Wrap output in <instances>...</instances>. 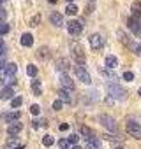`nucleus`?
I'll use <instances>...</instances> for the list:
<instances>
[{
  "label": "nucleus",
  "mask_w": 141,
  "mask_h": 149,
  "mask_svg": "<svg viewBox=\"0 0 141 149\" xmlns=\"http://www.w3.org/2000/svg\"><path fill=\"white\" fill-rule=\"evenodd\" d=\"M74 74L78 76V79H80L81 83H85V84H90V83H92V77H90V74L87 72L85 67H81V65L74 67Z\"/></svg>",
  "instance_id": "nucleus-2"
},
{
  "label": "nucleus",
  "mask_w": 141,
  "mask_h": 149,
  "mask_svg": "<svg viewBox=\"0 0 141 149\" xmlns=\"http://www.w3.org/2000/svg\"><path fill=\"white\" fill-rule=\"evenodd\" d=\"M53 142H55V140H53V137H51V135H46V137L42 139V144H44V146H48V147H49V146H53Z\"/></svg>",
  "instance_id": "nucleus-28"
},
{
  "label": "nucleus",
  "mask_w": 141,
  "mask_h": 149,
  "mask_svg": "<svg viewBox=\"0 0 141 149\" xmlns=\"http://www.w3.org/2000/svg\"><path fill=\"white\" fill-rule=\"evenodd\" d=\"M58 128H60V130H63V132H65V130H67V128H69V125H65V123H63V125H60V126H58Z\"/></svg>",
  "instance_id": "nucleus-40"
},
{
  "label": "nucleus",
  "mask_w": 141,
  "mask_h": 149,
  "mask_svg": "<svg viewBox=\"0 0 141 149\" xmlns=\"http://www.w3.org/2000/svg\"><path fill=\"white\" fill-rule=\"evenodd\" d=\"M132 16L134 18H139L141 16V2H134L132 4Z\"/></svg>",
  "instance_id": "nucleus-22"
},
{
  "label": "nucleus",
  "mask_w": 141,
  "mask_h": 149,
  "mask_svg": "<svg viewBox=\"0 0 141 149\" xmlns=\"http://www.w3.org/2000/svg\"><path fill=\"white\" fill-rule=\"evenodd\" d=\"M73 56H74V60H76L80 65H83V63H85V54H83V49H81L80 46L73 47Z\"/></svg>",
  "instance_id": "nucleus-11"
},
{
  "label": "nucleus",
  "mask_w": 141,
  "mask_h": 149,
  "mask_svg": "<svg viewBox=\"0 0 141 149\" xmlns=\"http://www.w3.org/2000/svg\"><path fill=\"white\" fill-rule=\"evenodd\" d=\"M127 25H129V28H130L134 33H139V32H141V19H139V18L130 16L129 21H127Z\"/></svg>",
  "instance_id": "nucleus-7"
},
{
  "label": "nucleus",
  "mask_w": 141,
  "mask_h": 149,
  "mask_svg": "<svg viewBox=\"0 0 141 149\" xmlns=\"http://www.w3.org/2000/svg\"><path fill=\"white\" fill-rule=\"evenodd\" d=\"M85 149H101V146H99V140L94 137L92 140H87V146H85Z\"/></svg>",
  "instance_id": "nucleus-20"
},
{
  "label": "nucleus",
  "mask_w": 141,
  "mask_h": 149,
  "mask_svg": "<svg viewBox=\"0 0 141 149\" xmlns=\"http://www.w3.org/2000/svg\"><path fill=\"white\" fill-rule=\"evenodd\" d=\"M30 112H32V114H35V116H37V114H39V112H41V109H39V105H32V107H30Z\"/></svg>",
  "instance_id": "nucleus-35"
},
{
  "label": "nucleus",
  "mask_w": 141,
  "mask_h": 149,
  "mask_svg": "<svg viewBox=\"0 0 141 149\" xmlns=\"http://www.w3.org/2000/svg\"><path fill=\"white\" fill-rule=\"evenodd\" d=\"M116 65H118V60H116V56H113V54H109V56H106V67H108L109 70H113V68H116Z\"/></svg>",
  "instance_id": "nucleus-16"
},
{
  "label": "nucleus",
  "mask_w": 141,
  "mask_h": 149,
  "mask_svg": "<svg viewBox=\"0 0 141 149\" xmlns=\"http://www.w3.org/2000/svg\"><path fill=\"white\" fill-rule=\"evenodd\" d=\"M69 2H73V0H69Z\"/></svg>",
  "instance_id": "nucleus-47"
},
{
  "label": "nucleus",
  "mask_w": 141,
  "mask_h": 149,
  "mask_svg": "<svg viewBox=\"0 0 141 149\" xmlns=\"http://www.w3.org/2000/svg\"><path fill=\"white\" fill-rule=\"evenodd\" d=\"M123 79H125V81H132V79H134V74H132V72H125V74H123Z\"/></svg>",
  "instance_id": "nucleus-33"
},
{
  "label": "nucleus",
  "mask_w": 141,
  "mask_h": 149,
  "mask_svg": "<svg viewBox=\"0 0 141 149\" xmlns=\"http://www.w3.org/2000/svg\"><path fill=\"white\" fill-rule=\"evenodd\" d=\"M108 93H109L113 98H118V100H123V98H125V90H123L122 86L115 84V83L108 84Z\"/></svg>",
  "instance_id": "nucleus-1"
},
{
  "label": "nucleus",
  "mask_w": 141,
  "mask_h": 149,
  "mask_svg": "<svg viewBox=\"0 0 141 149\" xmlns=\"http://www.w3.org/2000/svg\"><path fill=\"white\" fill-rule=\"evenodd\" d=\"M4 51H6V46H4V40H0V56L4 54Z\"/></svg>",
  "instance_id": "nucleus-38"
},
{
  "label": "nucleus",
  "mask_w": 141,
  "mask_h": 149,
  "mask_svg": "<svg viewBox=\"0 0 141 149\" xmlns=\"http://www.w3.org/2000/svg\"><path fill=\"white\" fill-rule=\"evenodd\" d=\"M136 53H137V54H139V56H141V44H139V46H137V47H136Z\"/></svg>",
  "instance_id": "nucleus-41"
},
{
  "label": "nucleus",
  "mask_w": 141,
  "mask_h": 149,
  "mask_svg": "<svg viewBox=\"0 0 141 149\" xmlns=\"http://www.w3.org/2000/svg\"><path fill=\"white\" fill-rule=\"evenodd\" d=\"M16 70H18V67H16L14 63H7V65H6V68H4V72L7 74V76H14Z\"/></svg>",
  "instance_id": "nucleus-21"
},
{
  "label": "nucleus",
  "mask_w": 141,
  "mask_h": 149,
  "mask_svg": "<svg viewBox=\"0 0 141 149\" xmlns=\"http://www.w3.org/2000/svg\"><path fill=\"white\" fill-rule=\"evenodd\" d=\"M48 56H49V49H48V47H41V49H39V58L44 60V58H48Z\"/></svg>",
  "instance_id": "nucleus-27"
},
{
  "label": "nucleus",
  "mask_w": 141,
  "mask_h": 149,
  "mask_svg": "<svg viewBox=\"0 0 141 149\" xmlns=\"http://www.w3.org/2000/svg\"><path fill=\"white\" fill-rule=\"evenodd\" d=\"M6 68V61H4V58H0V70H4Z\"/></svg>",
  "instance_id": "nucleus-39"
},
{
  "label": "nucleus",
  "mask_w": 141,
  "mask_h": 149,
  "mask_svg": "<svg viewBox=\"0 0 141 149\" xmlns=\"http://www.w3.org/2000/svg\"><path fill=\"white\" fill-rule=\"evenodd\" d=\"M139 95H141V88H139Z\"/></svg>",
  "instance_id": "nucleus-46"
},
{
  "label": "nucleus",
  "mask_w": 141,
  "mask_h": 149,
  "mask_svg": "<svg viewBox=\"0 0 141 149\" xmlns=\"http://www.w3.org/2000/svg\"><path fill=\"white\" fill-rule=\"evenodd\" d=\"M27 74H28L30 77H35V76H37V67H34V65H28V67H27Z\"/></svg>",
  "instance_id": "nucleus-25"
},
{
  "label": "nucleus",
  "mask_w": 141,
  "mask_h": 149,
  "mask_svg": "<svg viewBox=\"0 0 141 149\" xmlns=\"http://www.w3.org/2000/svg\"><path fill=\"white\" fill-rule=\"evenodd\" d=\"M7 32H9V25L0 23V33H7Z\"/></svg>",
  "instance_id": "nucleus-31"
},
{
  "label": "nucleus",
  "mask_w": 141,
  "mask_h": 149,
  "mask_svg": "<svg viewBox=\"0 0 141 149\" xmlns=\"http://www.w3.org/2000/svg\"><path fill=\"white\" fill-rule=\"evenodd\" d=\"M23 104V98L21 97H14L13 100H11V105H13V109H16V107H20Z\"/></svg>",
  "instance_id": "nucleus-24"
},
{
  "label": "nucleus",
  "mask_w": 141,
  "mask_h": 149,
  "mask_svg": "<svg viewBox=\"0 0 141 149\" xmlns=\"http://www.w3.org/2000/svg\"><path fill=\"white\" fill-rule=\"evenodd\" d=\"M14 83H16L14 76H7L6 72H4V74H0V84H4V86H7V84H14Z\"/></svg>",
  "instance_id": "nucleus-15"
},
{
  "label": "nucleus",
  "mask_w": 141,
  "mask_h": 149,
  "mask_svg": "<svg viewBox=\"0 0 141 149\" xmlns=\"http://www.w3.org/2000/svg\"><path fill=\"white\" fill-rule=\"evenodd\" d=\"M56 70L62 72V74H65V72L69 70V63H67V60H63V58L58 60V61H56Z\"/></svg>",
  "instance_id": "nucleus-18"
},
{
  "label": "nucleus",
  "mask_w": 141,
  "mask_h": 149,
  "mask_svg": "<svg viewBox=\"0 0 141 149\" xmlns=\"http://www.w3.org/2000/svg\"><path fill=\"white\" fill-rule=\"evenodd\" d=\"M115 149H123V147H122V146H116V147H115Z\"/></svg>",
  "instance_id": "nucleus-42"
},
{
  "label": "nucleus",
  "mask_w": 141,
  "mask_h": 149,
  "mask_svg": "<svg viewBox=\"0 0 141 149\" xmlns=\"http://www.w3.org/2000/svg\"><path fill=\"white\" fill-rule=\"evenodd\" d=\"M78 139H80V137H78V135L74 133V135H70V137H69L67 140H69V144H74V146H76V142H78Z\"/></svg>",
  "instance_id": "nucleus-32"
},
{
  "label": "nucleus",
  "mask_w": 141,
  "mask_h": 149,
  "mask_svg": "<svg viewBox=\"0 0 141 149\" xmlns=\"http://www.w3.org/2000/svg\"><path fill=\"white\" fill-rule=\"evenodd\" d=\"M55 2H56V0H49V4H55Z\"/></svg>",
  "instance_id": "nucleus-44"
},
{
  "label": "nucleus",
  "mask_w": 141,
  "mask_h": 149,
  "mask_svg": "<svg viewBox=\"0 0 141 149\" xmlns=\"http://www.w3.org/2000/svg\"><path fill=\"white\" fill-rule=\"evenodd\" d=\"M49 19H51V23H53L55 26H63V16H62L60 13H51Z\"/></svg>",
  "instance_id": "nucleus-12"
},
{
  "label": "nucleus",
  "mask_w": 141,
  "mask_h": 149,
  "mask_svg": "<svg viewBox=\"0 0 141 149\" xmlns=\"http://www.w3.org/2000/svg\"><path fill=\"white\" fill-rule=\"evenodd\" d=\"M58 147H60V149H69V140H67V139L58 140Z\"/></svg>",
  "instance_id": "nucleus-29"
},
{
  "label": "nucleus",
  "mask_w": 141,
  "mask_h": 149,
  "mask_svg": "<svg viewBox=\"0 0 141 149\" xmlns=\"http://www.w3.org/2000/svg\"><path fill=\"white\" fill-rule=\"evenodd\" d=\"M127 132H129L132 137L141 139V125H139V123H136V121H129V123H127Z\"/></svg>",
  "instance_id": "nucleus-4"
},
{
  "label": "nucleus",
  "mask_w": 141,
  "mask_h": 149,
  "mask_svg": "<svg viewBox=\"0 0 141 149\" xmlns=\"http://www.w3.org/2000/svg\"><path fill=\"white\" fill-rule=\"evenodd\" d=\"M32 91H34L35 97L41 95V81H39V79H34V81H32Z\"/></svg>",
  "instance_id": "nucleus-19"
},
{
  "label": "nucleus",
  "mask_w": 141,
  "mask_h": 149,
  "mask_svg": "<svg viewBox=\"0 0 141 149\" xmlns=\"http://www.w3.org/2000/svg\"><path fill=\"white\" fill-rule=\"evenodd\" d=\"M53 109H55V111H60V109H62V100H60V98L53 102Z\"/></svg>",
  "instance_id": "nucleus-30"
},
{
  "label": "nucleus",
  "mask_w": 141,
  "mask_h": 149,
  "mask_svg": "<svg viewBox=\"0 0 141 149\" xmlns=\"http://www.w3.org/2000/svg\"><path fill=\"white\" fill-rule=\"evenodd\" d=\"M60 83L63 86V90H69V91H74V81L70 79L67 74H60Z\"/></svg>",
  "instance_id": "nucleus-6"
},
{
  "label": "nucleus",
  "mask_w": 141,
  "mask_h": 149,
  "mask_svg": "<svg viewBox=\"0 0 141 149\" xmlns=\"http://www.w3.org/2000/svg\"><path fill=\"white\" fill-rule=\"evenodd\" d=\"M73 149H81V147H80V146H74V147H73Z\"/></svg>",
  "instance_id": "nucleus-43"
},
{
  "label": "nucleus",
  "mask_w": 141,
  "mask_h": 149,
  "mask_svg": "<svg viewBox=\"0 0 141 149\" xmlns=\"http://www.w3.org/2000/svg\"><path fill=\"white\" fill-rule=\"evenodd\" d=\"M6 16H7V13H6L4 9H0V23H4V21H6Z\"/></svg>",
  "instance_id": "nucleus-36"
},
{
  "label": "nucleus",
  "mask_w": 141,
  "mask_h": 149,
  "mask_svg": "<svg viewBox=\"0 0 141 149\" xmlns=\"http://www.w3.org/2000/svg\"><path fill=\"white\" fill-rule=\"evenodd\" d=\"M39 19H41V18H39V14H35V16L30 19V25H32V26H35V25L39 23Z\"/></svg>",
  "instance_id": "nucleus-34"
},
{
  "label": "nucleus",
  "mask_w": 141,
  "mask_h": 149,
  "mask_svg": "<svg viewBox=\"0 0 141 149\" xmlns=\"http://www.w3.org/2000/svg\"><path fill=\"white\" fill-rule=\"evenodd\" d=\"M65 13L73 16V14H76V13H78V7H76L74 4H69V6H67V9H65Z\"/></svg>",
  "instance_id": "nucleus-26"
},
{
  "label": "nucleus",
  "mask_w": 141,
  "mask_h": 149,
  "mask_svg": "<svg viewBox=\"0 0 141 149\" xmlns=\"http://www.w3.org/2000/svg\"><path fill=\"white\" fill-rule=\"evenodd\" d=\"M18 140H16V137H9V140H7V146H14Z\"/></svg>",
  "instance_id": "nucleus-37"
},
{
  "label": "nucleus",
  "mask_w": 141,
  "mask_h": 149,
  "mask_svg": "<svg viewBox=\"0 0 141 149\" xmlns=\"http://www.w3.org/2000/svg\"><path fill=\"white\" fill-rule=\"evenodd\" d=\"M21 44H23L25 47H30V46L34 44V37H32V33H23V35H21Z\"/></svg>",
  "instance_id": "nucleus-17"
},
{
  "label": "nucleus",
  "mask_w": 141,
  "mask_h": 149,
  "mask_svg": "<svg viewBox=\"0 0 141 149\" xmlns=\"http://www.w3.org/2000/svg\"><path fill=\"white\" fill-rule=\"evenodd\" d=\"M67 30H69V33L70 35H80L81 33V30H83V26H81V23L80 21H76V19H73V21H69L67 23Z\"/></svg>",
  "instance_id": "nucleus-5"
},
{
  "label": "nucleus",
  "mask_w": 141,
  "mask_h": 149,
  "mask_svg": "<svg viewBox=\"0 0 141 149\" xmlns=\"http://www.w3.org/2000/svg\"><path fill=\"white\" fill-rule=\"evenodd\" d=\"M99 121H101V123H102V126H104V128H108L109 132H115V130H116V123H115V119H113L111 116L102 114V116L99 118Z\"/></svg>",
  "instance_id": "nucleus-3"
},
{
  "label": "nucleus",
  "mask_w": 141,
  "mask_h": 149,
  "mask_svg": "<svg viewBox=\"0 0 141 149\" xmlns=\"http://www.w3.org/2000/svg\"><path fill=\"white\" fill-rule=\"evenodd\" d=\"M81 133H83V135H87V140H92V139H94V132H92L90 128H87V126H83V128H81Z\"/></svg>",
  "instance_id": "nucleus-23"
},
{
  "label": "nucleus",
  "mask_w": 141,
  "mask_h": 149,
  "mask_svg": "<svg viewBox=\"0 0 141 149\" xmlns=\"http://www.w3.org/2000/svg\"><path fill=\"white\" fill-rule=\"evenodd\" d=\"M102 44H104V39H102V35H99V33H94V35H90V46H92L94 49H101V47H102Z\"/></svg>",
  "instance_id": "nucleus-9"
},
{
  "label": "nucleus",
  "mask_w": 141,
  "mask_h": 149,
  "mask_svg": "<svg viewBox=\"0 0 141 149\" xmlns=\"http://www.w3.org/2000/svg\"><path fill=\"white\" fill-rule=\"evenodd\" d=\"M58 95H60V100H62V102H67V104L73 102V91H69V90H63V88H62Z\"/></svg>",
  "instance_id": "nucleus-14"
},
{
  "label": "nucleus",
  "mask_w": 141,
  "mask_h": 149,
  "mask_svg": "<svg viewBox=\"0 0 141 149\" xmlns=\"http://www.w3.org/2000/svg\"><path fill=\"white\" fill-rule=\"evenodd\" d=\"M0 9H4V4H2V2H0Z\"/></svg>",
  "instance_id": "nucleus-45"
},
{
  "label": "nucleus",
  "mask_w": 141,
  "mask_h": 149,
  "mask_svg": "<svg viewBox=\"0 0 141 149\" xmlns=\"http://www.w3.org/2000/svg\"><path fill=\"white\" fill-rule=\"evenodd\" d=\"M21 128H23V125H21V123H18V121H16V123H11V125H9V128H7V133H9L11 137H13V135H18V133L21 132Z\"/></svg>",
  "instance_id": "nucleus-13"
},
{
  "label": "nucleus",
  "mask_w": 141,
  "mask_h": 149,
  "mask_svg": "<svg viewBox=\"0 0 141 149\" xmlns=\"http://www.w3.org/2000/svg\"><path fill=\"white\" fill-rule=\"evenodd\" d=\"M0 118H2L6 123H16L18 119H20V111H13V112H6V114H2V116H0Z\"/></svg>",
  "instance_id": "nucleus-8"
},
{
  "label": "nucleus",
  "mask_w": 141,
  "mask_h": 149,
  "mask_svg": "<svg viewBox=\"0 0 141 149\" xmlns=\"http://www.w3.org/2000/svg\"><path fill=\"white\" fill-rule=\"evenodd\" d=\"M14 90L11 88V86H4L2 90H0V98H2V100H13L14 97Z\"/></svg>",
  "instance_id": "nucleus-10"
}]
</instances>
